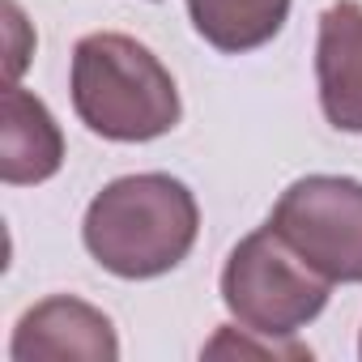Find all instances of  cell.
<instances>
[{
  "mask_svg": "<svg viewBox=\"0 0 362 362\" xmlns=\"http://www.w3.org/2000/svg\"><path fill=\"white\" fill-rule=\"evenodd\" d=\"M358 354H362V341H358Z\"/></svg>",
  "mask_w": 362,
  "mask_h": 362,
  "instance_id": "8fae6325",
  "label": "cell"
},
{
  "mask_svg": "<svg viewBox=\"0 0 362 362\" xmlns=\"http://www.w3.org/2000/svg\"><path fill=\"white\" fill-rule=\"evenodd\" d=\"M332 281L315 273L269 222L235 243L222 269L226 311L260 337H294L328 307Z\"/></svg>",
  "mask_w": 362,
  "mask_h": 362,
  "instance_id": "3957f363",
  "label": "cell"
},
{
  "mask_svg": "<svg viewBox=\"0 0 362 362\" xmlns=\"http://www.w3.org/2000/svg\"><path fill=\"white\" fill-rule=\"evenodd\" d=\"M9 358L13 362H64V358L115 362L119 337L115 324L94 303H81L73 294H52L18 320Z\"/></svg>",
  "mask_w": 362,
  "mask_h": 362,
  "instance_id": "5b68a950",
  "label": "cell"
},
{
  "mask_svg": "<svg viewBox=\"0 0 362 362\" xmlns=\"http://www.w3.org/2000/svg\"><path fill=\"white\" fill-rule=\"evenodd\" d=\"M269 226L332 286H362V184L349 175H307L277 197Z\"/></svg>",
  "mask_w": 362,
  "mask_h": 362,
  "instance_id": "277c9868",
  "label": "cell"
},
{
  "mask_svg": "<svg viewBox=\"0 0 362 362\" xmlns=\"http://www.w3.org/2000/svg\"><path fill=\"white\" fill-rule=\"evenodd\" d=\"M0 179L9 188L47 184L64 166V132L47 103L30 94L22 81L5 86V111H0Z\"/></svg>",
  "mask_w": 362,
  "mask_h": 362,
  "instance_id": "52a82bcc",
  "label": "cell"
},
{
  "mask_svg": "<svg viewBox=\"0 0 362 362\" xmlns=\"http://www.w3.org/2000/svg\"><path fill=\"white\" fill-rule=\"evenodd\" d=\"M252 337H239V328L226 324V328H218V337L201 354L205 358H226V354H239V358H311V349L290 341V337H264V341H252Z\"/></svg>",
  "mask_w": 362,
  "mask_h": 362,
  "instance_id": "9c48e42d",
  "label": "cell"
},
{
  "mask_svg": "<svg viewBox=\"0 0 362 362\" xmlns=\"http://www.w3.org/2000/svg\"><path fill=\"white\" fill-rule=\"evenodd\" d=\"M320 111L337 132H362V5L337 0L320 13L315 35Z\"/></svg>",
  "mask_w": 362,
  "mask_h": 362,
  "instance_id": "8992f818",
  "label": "cell"
},
{
  "mask_svg": "<svg viewBox=\"0 0 362 362\" xmlns=\"http://www.w3.org/2000/svg\"><path fill=\"white\" fill-rule=\"evenodd\" d=\"M69 90L77 119L94 136L119 145L158 141L184 115L170 69L145 43L119 30H94L77 39Z\"/></svg>",
  "mask_w": 362,
  "mask_h": 362,
  "instance_id": "7a4b0ae2",
  "label": "cell"
},
{
  "mask_svg": "<svg viewBox=\"0 0 362 362\" xmlns=\"http://www.w3.org/2000/svg\"><path fill=\"white\" fill-rule=\"evenodd\" d=\"M201 235V209L184 179L166 170L119 175L90 201L81 243L98 269L124 281H149L188 260Z\"/></svg>",
  "mask_w": 362,
  "mask_h": 362,
  "instance_id": "6da1fadb",
  "label": "cell"
},
{
  "mask_svg": "<svg viewBox=\"0 0 362 362\" xmlns=\"http://www.w3.org/2000/svg\"><path fill=\"white\" fill-rule=\"evenodd\" d=\"M188 18L209 47L239 56L281 35L290 0H188Z\"/></svg>",
  "mask_w": 362,
  "mask_h": 362,
  "instance_id": "ba28073f",
  "label": "cell"
},
{
  "mask_svg": "<svg viewBox=\"0 0 362 362\" xmlns=\"http://www.w3.org/2000/svg\"><path fill=\"white\" fill-rule=\"evenodd\" d=\"M0 13H5V43H9L5 69H9V81H18V77L26 73L30 56H35V30L26 26V13L18 9V0H5V5H0Z\"/></svg>",
  "mask_w": 362,
  "mask_h": 362,
  "instance_id": "30bf717a",
  "label": "cell"
}]
</instances>
